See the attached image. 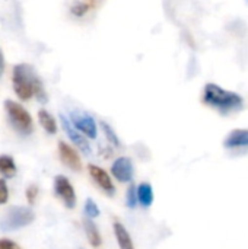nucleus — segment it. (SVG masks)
Here are the masks:
<instances>
[{
  "mask_svg": "<svg viewBox=\"0 0 248 249\" xmlns=\"http://www.w3.org/2000/svg\"><path fill=\"white\" fill-rule=\"evenodd\" d=\"M12 85L16 96L20 101H29L32 96L37 98L38 102L45 104L48 101L47 92L41 79L37 76L32 66L20 63L13 67L12 71Z\"/></svg>",
  "mask_w": 248,
  "mask_h": 249,
  "instance_id": "1",
  "label": "nucleus"
},
{
  "mask_svg": "<svg viewBox=\"0 0 248 249\" xmlns=\"http://www.w3.org/2000/svg\"><path fill=\"white\" fill-rule=\"evenodd\" d=\"M203 104L213 108L222 115H229L238 112L244 107V98L234 92L227 90L216 83H208L203 89Z\"/></svg>",
  "mask_w": 248,
  "mask_h": 249,
  "instance_id": "2",
  "label": "nucleus"
},
{
  "mask_svg": "<svg viewBox=\"0 0 248 249\" xmlns=\"http://www.w3.org/2000/svg\"><path fill=\"white\" fill-rule=\"evenodd\" d=\"M4 109L10 125L20 136H31L34 131V121L31 114L19 104L12 99L4 101Z\"/></svg>",
  "mask_w": 248,
  "mask_h": 249,
  "instance_id": "3",
  "label": "nucleus"
},
{
  "mask_svg": "<svg viewBox=\"0 0 248 249\" xmlns=\"http://www.w3.org/2000/svg\"><path fill=\"white\" fill-rule=\"evenodd\" d=\"M34 220H35V213L32 212V209L22 207V206L10 207L4 213L3 219L0 220V229L7 232L18 231L25 226H29Z\"/></svg>",
  "mask_w": 248,
  "mask_h": 249,
  "instance_id": "4",
  "label": "nucleus"
},
{
  "mask_svg": "<svg viewBox=\"0 0 248 249\" xmlns=\"http://www.w3.org/2000/svg\"><path fill=\"white\" fill-rule=\"evenodd\" d=\"M69 121L86 139H96L98 127H96V123H95V118L92 115H89L88 112H83V111H72Z\"/></svg>",
  "mask_w": 248,
  "mask_h": 249,
  "instance_id": "5",
  "label": "nucleus"
},
{
  "mask_svg": "<svg viewBox=\"0 0 248 249\" xmlns=\"http://www.w3.org/2000/svg\"><path fill=\"white\" fill-rule=\"evenodd\" d=\"M54 194L57 196V198H60L63 201V204L67 209L76 207V201H77L76 193H75V188L67 177L57 175L54 178Z\"/></svg>",
  "mask_w": 248,
  "mask_h": 249,
  "instance_id": "6",
  "label": "nucleus"
},
{
  "mask_svg": "<svg viewBox=\"0 0 248 249\" xmlns=\"http://www.w3.org/2000/svg\"><path fill=\"white\" fill-rule=\"evenodd\" d=\"M60 123H61V127H63L66 136H67L69 140L72 142V144H75L83 155L89 156V155L92 153V149H91V146H89L86 137H85L83 134H80V133L72 125V123L69 121V118H67L66 115H63V114L60 115Z\"/></svg>",
  "mask_w": 248,
  "mask_h": 249,
  "instance_id": "7",
  "label": "nucleus"
},
{
  "mask_svg": "<svg viewBox=\"0 0 248 249\" xmlns=\"http://www.w3.org/2000/svg\"><path fill=\"white\" fill-rule=\"evenodd\" d=\"M133 172H134L133 162L130 158H126V156L115 159L114 163L111 165V174L118 182H132Z\"/></svg>",
  "mask_w": 248,
  "mask_h": 249,
  "instance_id": "8",
  "label": "nucleus"
},
{
  "mask_svg": "<svg viewBox=\"0 0 248 249\" xmlns=\"http://www.w3.org/2000/svg\"><path fill=\"white\" fill-rule=\"evenodd\" d=\"M88 172L91 175V178L95 181V184L110 197H113L115 194V187L113 184V179L111 177L107 174V171H104L101 166H96V165H89L88 166Z\"/></svg>",
  "mask_w": 248,
  "mask_h": 249,
  "instance_id": "9",
  "label": "nucleus"
},
{
  "mask_svg": "<svg viewBox=\"0 0 248 249\" xmlns=\"http://www.w3.org/2000/svg\"><path fill=\"white\" fill-rule=\"evenodd\" d=\"M58 155H60L61 162L72 171L79 172L82 169V160H80L79 153L76 152L75 147H72L66 142H58Z\"/></svg>",
  "mask_w": 248,
  "mask_h": 249,
  "instance_id": "10",
  "label": "nucleus"
},
{
  "mask_svg": "<svg viewBox=\"0 0 248 249\" xmlns=\"http://www.w3.org/2000/svg\"><path fill=\"white\" fill-rule=\"evenodd\" d=\"M225 149H243L248 147V130L247 128H235L228 133L224 140Z\"/></svg>",
  "mask_w": 248,
  "mask_h": 249,
  "instance_id": "11",
  "label": "nucleus"
},
{
  "mask_svg": "<svg viewBox=\"0 0 248 249\" xmlns=\"http://www.w3.org/2000/svg\"><path fill=\"white\" fill-rule=\"evenodd\" d=\"M113 229H114V235H115V239H117V244H118L120 249H136L134 248V244H133V239H132L130 233H129L127 229L123 226V223L114 222Z\"/></svg>",
  "mask_w": 248,
  "mask_h": 249,
  "instance_id": "12",
  "label": "nucleus"
},
{
  "mask_svg": "<svg viewBox=\"0 0 248 249\" xmlns=\"http://www.w3.org/2000/svg\"><path fill=\"white\" fill-rule=\"evenodd\" d=\"M136 194H137V203L143 207H151L153 203V188L148 182H142L136 187Z\"/></svg>",
  "mask_w": 248,
  "mask_h": 249,
  "instance_id": "13",
  "label": "nucleus"
},
{
  "mask_svg": "<svg viewBox=\"0 0 248 249\" xmlns=\"http://www.w3.org/2000/svg\"><path fill=\"white\" fill-rule=\"evenodd\" d=\"M83 229H85V233H86V238L89 241V244L94 247V248H98L101 247L102 244V238H101V233L96 228V225L94 223L92 219H85L83 220Z\"/></svg>",
  "mask_w": 248,
  "mask_h": 249,
  "instance_id": "14",
  "label": "nucleus"
},
{
  "mask_svg": "<svg viewBox=\"0 0 248 249\" xmlns=\"http://www.w3.org/2000/svg\"><path fill=\"white\" fill-rule=\"evenodd\" d=\"M96 1L98 0H77L70 6V13L76 18H82L96 7Z\"/></svg>",
  "mask_w": 248,
  "mask_h": 249,
  "instance_id": "15",
  "label": "nucleus"
},
{
  "mask_svg": "<svg viewBox=\"0 0 248 249\" xmlns=\"http://www.w3.org/2000/svg\"><path fill=\"white\" fill-rule=\"evenodd\" d=\"M38 121L41 127L48 133V134H56L57 133V121L56 118L45 109H39L38 112Z\"/></svg>",
  "mask_w": 248,
  "mask_h": 249,
  "instance_id": "16",
  "label": "nucleus"
},
{
  "mask_svg": "<svg viewBox=\"0 0 248 249\" xmlns=\"http://www.w3.org/2000/svg\"><path fill=\"white\" fill-rule=\"evenodd\" d=\"M0 174L4 177H13L16 174V162L9 155H0Z\"/></svg>",
  "mask_w": 248,
  "mask_h": 249,
  "instance_id": "17",
  "label": "nucleus"
},
{
  "mask_svg": "<svg viewBox=\"0 0 248 249\" xmlns=\"http://www.w3.org/2000/svg\"><path fill=\"white\" fill-rule=\"evenodd\" d=\"M101 128H102V131H104L107 140H108L114 147H120V146H121V142H120L118 136L115 134V131L113 130V127H111L110 124H107L105 121H101Z\"/></svg>",
  "mask_w": 248,
  "mask_h": 249,
  "instance_id": "18",
  "label": "nucleus"
},
{
  "mask_svg": "<svg viewBox=\"0 0 248 249\" xmlns=\"http://www.w3.org/2000/svg\"><path fill=\"white\" fill-rule=\"evenodd\" d=\"M83 210H85V214H86L88 219H95V217H98L101 214L99 207L96 206V203L92 198H86Z\"/></svg>",
  "mask_w": 248,
  "mask_h": 249,
  "instance_id": "19",
  "label": "nucleus"
},
{
  "mask_svg": "<svg viewBox=\"0 0 248 249\" xmlns=\"http://www.w3.org/2000/svg\"><path fill=\"white\" fill-rule=\"evenodd\" d=\"M126 203H127V207H130V209H134L137 206V194H136L134 185L129 187V190L126 193Z\"/></svg>",
  "mask_w": 248,
  "mask_h": 249,
  "instance_id": "20",
  "label": "nucleus"
},
{
  "mask_svg": "<svg viewBox=\"0 0 248 249\" xmlns=\"http://www.w3.org/2000/svg\"><path fill=\"white\" fill-rule=\"evenodd\" d=\"M9 200V187L4 179H0V206L6 204Z\"/></svg>",
  "mask_w": 248,
  "mask_h": 249,
  "instance_id": "21",
  "label": "nucleus"
},
{
  "mask_svg": "<svg viewBox=\"0 0 248 249\" xmlns=\"http://www.w3.org/2000/svg\"><path fill=\"white\" fill-rule=\"evenodd\" d=\"M26 200H28V203L29 204H34L35 203V200H37V197H38V187L37 185H29L28 188H26Z\"/></svg>",
  "mask_w": 248,
  "mask_h": 249,
  "instance_id": "22",
  "label": "nucleus"
},
{
  "mask_svg": "<svg viewBox=\"0 0 248 249\" xmlns=\"http://www.w3.org/2000/svg\"><path fill=\"white\" fill-rule=\"evenodd\" d=\"M0 249H22L16 242L10 241V239H4L1 238L0 239Z\"/></svg>",
  "mask_w": 248,
  "mask_h": 249,
  "instance_id": "23",
  "label": "nucleus"
},
{
  "mask_svg": "<svg viewBox=\"0 0 248 249\" xmlns=\"http://www.w3.org/2000/svg\"><path fill=\"white\" fill-rule=\"evenodd\" d=\"M4 71V58H3V53L0 51V77Z\"/></svg>",
  "mask_w": 248,
  "mask_h": 249,
  "instance_id": "24",
  "label": "nucleus"
},
{
  "mask_svg": "<svg viewBox=\"0 0 248 249\" xmlns=\"http://www.w3.org/2000/svg\"><path fill=\"white\" fill-rule=\"evenodd\" d=\"M246 1H247V3H248V0H246Z\"/></svg>",
  "mask_w": 248,
  "mask_h": 249,
  "instance_id": "25",
  "label": "nucleus"
}]
</instances>
